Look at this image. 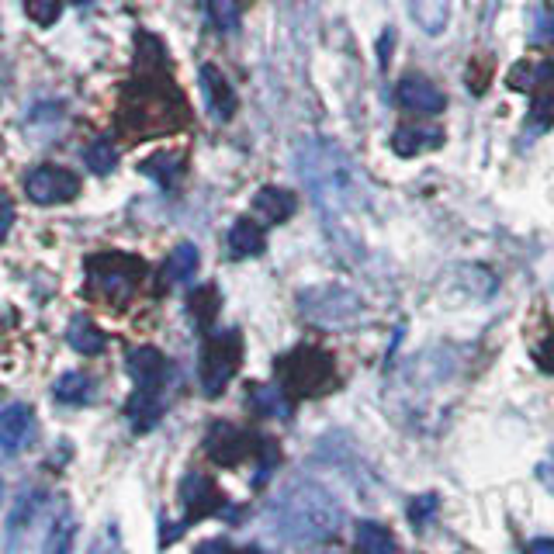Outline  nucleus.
Returning <instances> with one entry per match:
<instances>
[{
    "label": "nucleus",
    "mask_w": 554,
    "mask_h": 554,
    "mask_svg": "<svg viewBox=\"0 0 554 554\" xmlns=\"http://www.w3.org/2000/svg\"><path fill=\"white\" fill-rule=\"evenodd\" d=\"M184 125V104L177 87L146 77L139 87H129L122 104V132L132 139H149L174 132Z\"/></svg>",
    "instance_id": "obj_1"
},
{
    "label": "nucleus",
    "mask_w": 554,
    "mask_h": 554,
    "mask_svg": "<svg viewBox=\"0 0 554 554\" xmlns=\"http://www.w3.org/2000/svg\"><path fill=\"white\" fill-rule=\"evenodd\" d=\"M284 516L281 530L298 541H316V537H329L340 527V506L326 496L319 485H295V492L281 499Z\"/></svg>",
    "instance_id": "obj_2"
},
{
    "label": "nucleus",
    "mask_w": 554,
    "mask_h": 554,
    "mask_svg": "<svg viewBox=\"0 0 554 554\" xmlns=\"http://www.w3.org/2000/svg\"><path fill=\"white\" fill-rule=\"evenodd\" d=\"M277 388L288 399H312L336 388V368L333 357L319 347H298L288 357L277 361Z\"/></svg>",
    "instance_id": "obj_3"
},
{
    "label": "nucleus",
    "mask_w": 554,
    "mask_h": 554,
    "mask_svg": "<svg viewBox=\"0 0 554 554\" xmlns=\"http://www.w3.org/2000/svg\"><path fill=\"white\" fill-rule=\"evenodd\" d=\"M142 277H146V264L139 257H132V253H97V257L87 260L91 291L108 305L129 302Z\"/></svg>",
    "instance_id": "obj_4"
},
{
    "label": "nucleus",
    "mask_w": 554,
    "mask_h": 554,
    "mask_svg": "<svg viewBox=\"0 0 554 554\" xmlns=\"http://www.w3.org/2000/svg\"><path fill=\"white\" fill-rule=\"evenodd\" d=\"M239 361H243V340H239L236 329H226V333H215L205 340V350H201V392L205 395H219L222 388L229 385V378L239 371Z\"/></svg>",
    "instance_id": "obj_5"
},
{
    "label": "nucleus",
    "mask_w": 554,
    "mask_h": 554,
    "mask_svg": "<svg viewBox=\"0 0 554 554\" xmlns=\"http://www.w3.org/2000/svg\"><path fill=\"white\" fill-rule=\"evenodd\" d=\"M25 194L35 205H66L80 194V177L66 167H35L25 177Z\"/></svg>",
    "instance_id": "obj_6"
},
{
    "label": "nucleus",
    "mask_w": 554,
    "mask_h": 554,
    "mask_svg": "<svg viewBox=\"0 0 554 554\" xmlns=\"http://www.w3.org/2000/svg\"><path fill=\"white\" fill-rule=\"evenodd\" d=\"M35 433H39V419H35L32 406H25V402L0 406V451L4 454L25 451V447H32Z\"/></svg>",
    "instance_id": "obj_7"
},
{
    "label": "nucleus",
    "mask_w": 554,
    "mask_h": 554,
    "mask_svg": "<svg viewBox=\"0 0 554 554\" xmlns=\"http://www.w3.org/2000/svg\"><path fill=\"white\" fill-rule=\"evenodd\" d=\"M129 374H132V381H136V392L160 395L170 378V364L156 347H136L129 354Z\"/></svg>",
    "instance_id": "obj_8"
},
{
    "label": "nucleus",
    "mask_w": 554,
    "mask_h": 554,
    "mask_svg": "<svg viewBox=\"0 0 554 554\" xmlns=\"http://www.w3.org/2000/svg\"><path fill=\"white\" fill-rule=\"evenodd\" d=\"M395 101L413 115H440L447 108L444 91L426 77H402L399 87H395Z\"/></svg>",
    "instance_id": "obj_9"
},
{
    "label": "nucleus",
    "mask_w": 554,
    "mask_h": 554,
    "mask_svg": "<svg viewBox=\"0 0 554 554\" xmlns=\"http://www.w3.org/2000/svg\"><path fill=\"white\" fill-rule=\"evenodd\" d=\"M253 447H257V444H253V440L246 437L243 430H236V426H229V423H215L212 433L205 437V454L215 464H226V468L243 461L246 454L253 451Z\"/></svg>",
    "instance_id": "obj_10"
},
{
    "label": "nucleus",
    "mask_w": 554,
    "mask_h": 554,
    "mask_svg": "<svg viewBox=\"0 0 554 554\" xmlns=\"http://www.w3.org/2000/svg\"><path fill=\"white\" fill-rule=\"evenodd\" d=\"M181 503L187 509V520H205L215 509H222V492L215 489L212 478L187 475L181 482Z\"/></svg>",
    "instance_id": "obj_11"
},
{
    "label": "nucleus",
    "mask_w": 554,
    "mask_h": 554,
    "mask_svg": "<svg viewBox=\"0 0 554 554\" xmlns=\"http://www.w3.org/2000/svg\"><path fill=\"white\" fill-rule=\"evenodd\" d=\"M198 77H201V91H205V101H208V108H212V115L229 122L232 111H236V91H232V84L222 77L219 66H212V63L201 66Z\"/></svg>",
    "instance_id": "obj_12"
},
{
    "label": "nucleus",
    "mask_w": 554,
    "mask_h": 554,
    "mask_svg": "<svg viewBox=\"0 0 554 554\" xmlns=\"http://www.w3.org/2000/svg\"><path fill=\"white\" fill-rule=\"evenodd\" d=\"M298 208V198L284 187H260L253 194V212H257L260 226H277V222L291 219Z\"/></svg>",
    "instance_id": "obj_13"
},
{
    "label": "nucleus",
    "mask_w": 554,
    "mask_h": 554,
    "mask_svg": "<svg viewBox=\"0 0 554 554\" xmlns=\"http://www.w3.org/2000/svg\"><path fill=\"white\" fill-rule=\"evenodd\" d=\"M444 146V132L437 125H402L392 136V149L399 156H416L426 149H440Z\"/></svg>",
    "instance_id": "obj_14"
},
{
    "label": "nucleus",
    "mask_w": 554,
    "mask_h": 554,
    "mask_svg": "<svg viewBox=\"0 0 554 554\" xmlns=\"http://www.w3.org/2000/svg\"><path fill=\"white\" fill-rule=\"evenodd\" d=\"M509 87L523 94H534V91H554V59H544V63H516L513 73H509Z\"/></svg>",
    "instance_id": "obj_15"
},
{
    "label": "nucleus",
    "mask_w": 554,
    "mask_h": 554,
    "mask_svg": "<svg viewBox=\"0 0 554 554\" xmlns=\"http://www.w3.org/2000/svg\"><path fill=\"white\" fill-rule=\"evenodd\" d=\"M226 246H229V253L236 260L257 257V253L264 250V226H260V222H253V219L232 222V229L226 236Z\"/></svg>",
    "instance_id": "obj_16"
},
{
    "label": "nucleus",
    "mask_w": 554,
    "mask_h": 554,
    "mask_svg": "<svg viewBox=\"0 0 554 554\" xmlns=\"http://www.w3.org/2000/svg\"><path fill=\"white\" fill-rule=\"evenodd\" d=\"M409 7H413V21L426 35H444V28L451 25L454 0H409Z\"/></svg>",
    "instance_id": "obj_17"
},
{
    "label": "nucleus",
    "mask_w": 554,
    "mask_h": 554,
    "mask_svg": "<svg viewBox=\"0 0 554 554\" xmlns=\"http://www.w3.org/2000/svg\"><path fill=\"white\" fill-rule=\"evenodd\" d=\"M52 395H56V402H63V406H87V402L94 399L91 374H84V371L63 374V378L52 385Z\"/></svg>",
    "instance_id": "obj_18"
},
{
    "label": "nucleus",
    "mask_w": 554,
    "mask_h": 554,
    "mask_svg": "<svg viewBox=\"0 0 554 554\" xmlns=\"http://www.w3.org/2000/svg\"><path fill=\"white\" fill-rule=\"evenodd\" d=\"M66 340H70V347L77 350V354H87V357H94V354H101L104 347H108V336L97 329L91 319H84V316H77L70 323V329H66Z\"/></svg>",
    "instance_id": "obj_19"
},
{
    "label": "nucleus",
    "mask_w": 554,
    "mask_h": 554,
    "mask_svg": "<svg viewBox=\"0 0 554 554\" xmlns=\"http://www.w3.org/2000/svg\"><path fill=\"white\" fill-rule=\"evenodd\" d=\"M194 271H198V246L194 243L174 246V253L167 257V267H163V277L170 284H181V281H191Z\"/></svg>",
    "instance_id": "obj_20"
},
{
    "label": "nucleus",
    "mask_w": 554,
    "mask_h": 554,
    "mask_svg": "<svg viewBox=\"0 0 554 554\" xmlns=\"http://www.w3.org/2000/svg\"><path fill=\"white\" fill-rule=\"evenodd\" d=\"M73 537H77V523H73V513L63 506V513L52 520L49 534H46V548L42 554H73Z\"/></svg>",
    "instance_id": "obj_21"
},
{
    "label": "nucleus",
    "mask_w": 554,
    "mask_h": 554,
    "mask_svg": "<svg viewBox=\"0 0 554 554\" xmlns=\"http://www.w3.org/2000/svg\"><path fill=\"white\" fill-rule=\"evenodd\" d=\"M142 174L146 177H153L156 184H163V187H174V181L181 177V156H174V153H153L149 160H142Z\"/></svg>",
    "instance_id": "obj_22"
},
{
    "label": "nucleus",
    "mask_w": 554,
    "mask_h": 554,
    "mask_svg": "<svg viewBox=\"0 0 554 554\" xmlns=\"http://www.w3.org/2000/svg\"><path fill=\"white\" fill-rule=\"evenodd\" d=\"M357 554H395V537L381 523H361L357 527Z\"/></svg>",
    "instance_id": "obj_23"
},
{
    "label": "nucleus",
    "mask_w": 554,
    "mask_h": 554,
    "mask_svg": "<svg viewBox=\"0 0 554 554\" xmlns=\"http://www.w3.org/2000/svg\"><path fill=\"white\" fill-rule=\"evenodd\" d=\"M250 402H253V409H257L260 416L284 419V416L291 413V409H288V395H284L277 385H257L250 392Z\"/></svg>",
    "instance_id": "obj_24"
},
{
    "label": "nucleus",
    "mask_w": 554,
    "mask_h": 554,
    "mask_svg": "<svg viewBox=\"0 0 554 554\" xmlns=\"http://www.w3.org/2000/svg\"><path fill=\"white\" fill-rule=\"evenodd\" d=\"M219 291L212 288V284H205V288H198L191 295V316L198 319L201 329H208L215 323V316H219Z\"/></svg>",
    "instance_id": "obj_25"
},
{
    "label": "nucleus",
    "mask_w": 554,
    "mask_h": 554,
    "mask_svg": "<svg viewBox=\"0 0 554 554\" xmlns=\"http://www.w3.org/2000/svg\"><path fill=\"white\" fill-rule=\"evenodd\" d=\"M84 163L94 170V174H111L118 167V149L111 139H94L84 153Z\"/></svg>",
    "instance_id": "obj_26"
},
{
    "label": "nucleus",
    "mask_w": 554,
    "mask_h": 554,
    "mask_svg": "<svg viewBox=\"0 0 554 554\" xmlns=\"http://www.w3.org/2000/svg\"><path fill=\"white\" fill-rule=\"evenodd\" d=\"M205 11L208 21H212L219 32H236L239 28V11H236V0H205Z\"/></svg>",
    "instance_id": "obj_27"
},
{
    "label": "nucleus",
    "mask_w": 554,
    "mask_h": 554,
    "mask_svg": "<svg viewBox=\"0 0 554 554\" xmlns=\"http://www.w3.org/2000/svg\"><path fill=\"white\" fill-rule=\"evenodd\" d=\"M530 42L534 46H548L554 42V11L544 4H537L534 11H530Z\"/></svg>",
    "instance_id": "obj_28"
},
{
    "label": "nucleus",
    "mask_w": 554,
    "mask_h": 554,
    "mask_svg": "<svg viewBox=\"0 0 554 554\" xmlns=\"http://www.w3.org/2000/svg\"><path fill=\"white\" fill-rule=\"evenodd\" d=\"M554 125V94H537L534 108H530V129L548 132Z\"/></svg>",
    "instance_id": "obj_29"
},
{
    "label": "nucleus",
    "mask_w": 554,
    "mask_h": 554,
    "mask_svg": "<svg viewBox=\"0 0 554 554\" xmlns=\"http://www.w3.org/2000/svg\"><path fill=\"white\" fill-rule=\"evenodd\" d=\"M25 11L35 25L49 28L59 18V11H63V0H25Z\"/></svg>",
    "instance_id": "obj_30"
},
{
    "label": "nucleus",
    "mask_w": 554,
    "mask_h": 554,
    "mask_svg": "<svg viewBox=\"0 0 554 554\" xmlns=\"http://www.w3.org/2000/svg\"><path fill=\"white\" fill-rule=\"evenodd\" d=\"M11 226H14V201L7 194H0V243L7 239Z\"/></svg>",
    "instance_id": "obj_31"
},
{
    "label": "nucleus",
    "mask_w": 554,
    "mask_h": 554,
    "mask_svg": "<svg viewBox=\"0 0 554 554\" xmlns=\"http://www.w3.org/2000/svg\"><path fill=\"white\" fill-rule=\"evenodd\" d=\"M437 509V496H426V499H416L413 506H409V516H413V523H426L430 516L426 513H433Z\"/></svg>",
    "instance_id": "obj_32"
},
{
    "label": "nucleus",
    "mask_w": 554,
    "mask_h": 554,
    "mask_svg": "<svg viewBox=\"0 0 554 554\" xmlns=\"http://www.w3.org/2000/svg\"><path fill=\"white\" fill-rule=\"evenodd\" d=\"M537 364H541L544 371H554V336L537 347Z\"/></svg>",
    "instance_id": "obj_33"
},
{
    "label": "nucleus",
    "mask_w": 554,
    "mask_h": 554,
    "mask_svg": "<svg viewBox=\"0 0 554 554\" xmlns=\"http://www.w3.org/2000/svg\"><path fill=\"white\" fill-rule=\"evenodd\" d=\"M194 554H232V548H229L226 541H205Z\"/></svg>",
    "instance_id": "obj_34"
},
{
    "label": "nucleus",
    "mask_w": 554,
    "mask_h": 554,
    "mask_svg": "<svg viewBox=\"0 0 554 554\" xmlns=\"http://www.w3.org/2000/svg\"><path fill=\"white\" fill-rule=\"evenodd\" d=\"M537 478L544 482V489L554 492V461H544L541 468H537Z\"/></svg>",
    "instance_id": "obj_35"
},
{
    "label": "nucleus",
    "mask_w": 554,
    "mask_h": 554,
    "mask_svg": "<svg viewBox=\"0 0 554 554\" xmlns=\"http://www.w3.org/2000/svg\"><path fill=\"white\" fill-rule=\"evenodd\" d=\"M523 554H554V541H548V537H541V541H530Z\"/></svg>",
    "instance_id": "obj_36"
},
{
    "label": "nucleus",
    "mask_w": 554,
    "mask_h": 554,
    "mask_svg": "<svg viewBox=\"0 0 554 554\" xmlns=\"http://www.w3.org/2000/svg\"><path fill=\"white\" fill-rule=\"evenodd\" d=\"M239 554H264V551H257V548H246V551H239Z\"/></svg>",
    "instance_id": "obj_37"
},
{
    "label": "nucleus",
    "mask_w": 554,
    "mask_h": 554,
    "mask_svg": "<svg viewBox=\"0 0 554 554\" xmlns=\"http://www.w3.org/2000/svg\"><path fill=\"white\" fill-rule=\"evenodd\" d=\"M73 4H91V0H73Z\"/></svg>",
    "instance_id": "obj_38"
},
{
    "label": "nucleus",
    "mask_w": 554,
    "mask_h": 554,
    "mask_svg": "<svg viewBox=\"0 0 554 554\" xmlns=\"http://www.w3.org/2000/svg\"><path fill=\"white\" fill-rule=\"evenodd\" d=\"M0 499H4V482H0Z\"/></svg>",
    "instance_id": "obj_39"
}]
</instances>
